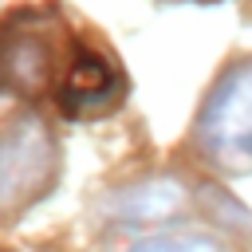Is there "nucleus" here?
Listing matches in <instances>:
<instances>
[{"mask_svg": "<svg viewBox=\"0 0 252 252\" xmlns=\"http://www.w3.org/2000/svg\"><path fill=\"white\" fill-rule=\"evenodd\" d=\"M197 146L224 173H252V59L228 67L197 114Z\"/></svg>", "mask_w": 252, "mask_h": 252, "instance_id": "nucleus-1", "label": "nucleus"}, {"mask_svg": "<svg viewBox=\"0 0 252 252\" xmlns=\"http://www.w3.org/2000/svg\"><path fill=\"white\" fill-rule=\"evenodd\" d=\"M55 98H59V110L71 114V118L98 114L118 98V75L98 51L71 47V59L59 75V94Z\"/></svg>", "mask_w": 252, "mask_h": 252, "instance_id": "nucleus-4", "label": "nucleus"}, {"mask_svg": "<svg viewBox=\"0 0 252 252\" xmlns=\"http://www.w3.org/2000/svg\"><path fill=\"white\" fill-rule=\"evenodd\" d=\"M177 240H181V252H220V244L209 236H177Z\"/></svg>", "mask_w": 252, "mask_h": 252, "instance_id": "nucleus-7", "label": "nucleus"}, {"mask_svg": "<svg viewBox=\"0 0 252 252\" xmlns=\"http://www.w3.org/2000/svg\"><path fill=\"white\" fill-rule=\"evenodd\" d=\"M130 252H181V240L177 236H150V240H138Z\"/></svg>", "mask_w": 252, "mask_h": 252, "instance_id": "nucleus-6", "label": "nucleus"}, {"mask_svg": "<svg viewBox=\"0 0 252 252\" xmlns=\"http://www.w3.org/2000/svg\"><path fill=\"white\" fill-rule=\"evenodd\" d=\"M55 59V39L43 35V28H28V12L12 16V24L0 32V79L24 98H39L51 87Z\"/></svg>", "mask_w": 252, "mask_h": 252, "instance_id": "nucleus-3", "label": "nucleus"}, {"mask_svg": "<svg viewBox=\"0 0 252 252\" xmlns=\"http://www.w3.org/2000/svg\"><path fill=\"white\" fill-rule=\"evenodd\" d=\"M181 205H185V189L173 177H154V181H142V185H130L126 193H118L114 213L126 224H150V220L177 217Z\"/></svg>", "mask_w": 252, "mask_h": 252, "instance_id": "nucleus-5", "label": "nucleus"}, {"mask_svg": "<svg viewBox=\"0 0 252 252\" xmlns=\"http://www.w3.org/2000/svg\"><path fill=\"white\" fill-rule=\"evenodd\" d=\"M55 177V142L35 118H12L0 130V205H32Z\"/></svg>", "mask_w": 252, "mask_h": 252, "instance_id": "nucleus-2", "label": "nucleus"}]
</instances>
